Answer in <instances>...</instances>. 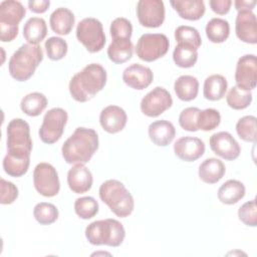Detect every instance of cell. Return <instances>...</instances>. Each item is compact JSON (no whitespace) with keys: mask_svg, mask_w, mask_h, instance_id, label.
<instances>
[{"mask_svg":"<svg viewBox=\"0 0 257 257\" xmlns=\"http://www.w3.org/2000/svg\"><path fill=\"white\" fill-rule=\"evenodd\" d=\"M98 149V136L93 128L79 126L64 142L61 153L67 164H86Z\"/></svg>","mask_w":257,"mask_h":257,"instance_id":"1","label":"cell"},{"mask_svg":"<svg viewBox=\"0 0 257 257\" xmlns=\"http://www.w3.org/2000/svg\"><path fill=\"white\" fill-rule=\"evenodd\" d=\"M106 78V71L100 64L90 63L72 76L69 93L74 100L85 102L104 87Z\"/></svg>","mask_w":257,"mask_h":257,"instance_id":"2","label":"cell"},{"mask_svg":"<svg viewBox=\"0 0 257 257\" xmlns=\"http://www.w3.org/2000/svg\"><path fill=\"white\" fill-rule=\"evenodd\" d=\"M43 59V51L39 45L22 44L10 57L8 71L17 81L28 80Z\"/></svg>","mask_w":257,"mask_h":257,"instance_id":"3","label":"cell"},{"mask_svg":"<svg viewBox=\"0 0 257 257\" xmlns=\"http://www.w3.org/2000/svg\"><path fill=\"white\" fill-rule=\"evenodd\" d=\"M99 198L108 206L110 211L117 217L130 216L135 208L132 194L124 185L117 180H107L99 187Z\"/></svg>","mask_w":257,"mask_h":257,"instance_id":"4","label":"cell"},{"mask_svg":"<svg viewBox=\"0 0 257 257\" xmlns=\"http://www.w3.org/2000/svg\"><path fill=\"white\" fill-rule=\"evenodd\" d=\"M85 237L92 245L117 247L124 240L125 230L122 224L115 219L97 220L85 228Z\"/></svg>","mask_w":257,"mask_h":257,"instance_id":"5","label":"cell"},{"mask_svg":"<svg viewBox=\"0 0 257 257\" xmlns=\"http://www.w3.org/2000/svg\"><path fill=\"white\" fill-rule=\"evenodd\" d=\"M31 151L32 140L28 122L22 118H13L7 125V154L30 158Z\"/></svg>","mask_w":257,"mask_h":257,"instance_id":"6","label":"cell"},{"mask_svg":"<svg viewBox=\"0 0 257 257\" xmlns=\"http://www.w3.org/2000/svg\"><path fill=\"white\" fill-rule=\"evenodd\" d=\"M26 9L19 1L5 0L0 3V39L10 42L18 34L19 23L24 18Z\"/></svg>","mask_w":257,"mask_h":257,"instance_id":"7","label":"cell"},{"mask_svg":"<svg viewBox=\"0 0 257 257\" xmlns=\"http://www.w3.org/2000/svg\"><path fill=\"white\" fill-rule=\"evenodd\" d=\"M77 40L90 53L100 51L105 44V35L102 24L93 17L83 18L76 27Z\"/></svg>","mask_w":257,"mask_h":257,"instance_id":"8","label":"cell"},{"mask_svg":"<svg viewBox=\"0 0 257 257\" xmlns=\"http://www.w3.org/2000/svg\"><path fill=\"white\" fill-rule=\"evenodd\" d=\"M170 41L163 33H145L136 46L138 57L146 62H153L165 56L169 50Z\"/></svg>","mask_w":257,"mask_h":257,"instance_id":"9","label":"cell"},{"mask_svg":"<svg viewBox=\"0 0 257 257\" xmlns=\"http://www.w3.org/2000/svg\"><path fill=\"white\" fill-rule=\"evenodd\" d=\"M68 119L67 112L61 107H53L49 109L39 128L38 135L44 144L52 145L56 143L62 136L64 127Z\"/></svg>","mask_w":257,"mask_h":257,"instance_id":"10","label":"cell"},{"mask_svg":"<svg viewBox=\"0 0 257 257\" xmlns=\"http://www.w3.org/2000/svg\"><path fill=\"white\" fill-rule=\"evenodd\" d=\"M35 190L44 197H54L59 193L60 182L56 169L48 163H39L33 171Z\"/></svg>","mask_w":257,"mask_h":257,"instance_id":"11","label":"cell"},{"mask_svg":"<svg viewBox=\"0 0 257 257\" xmlns=\"http://www.w3.org/2000/svg\"><path fill=\"white\" fill-rule=\"evenodd\" d=\"M173 104L170 92L161 86L153 88L141 100V110L149 117H157L169 109Z\"/></svg>","mask_w":257,"mask_h":257,"instance_id":"12","label":"cell"},{"mask_svg":"<svg viewBox=\"0 0 257 257\" xmlns=\"http://www.w3.org/2000/svg\"><path fill=\"white\" fill-rule=\"evenodd\" d=\"M137 16L142 26L158 28L165 21V5L161 0H140L137 4Z\"/></svg>","mask_w":257,"mask_h":257,"instance_id":"13","label":"cell"},{"mask_svg":"<svg viewBox=\"0 0 257 257\" xmlns=\"http://www.w3.org/2000/svg\"><path fill=\"white\" fill-rule=\"evenodd\" d=\"M257 80V59L254 54L241 56L236 64L235 81L238 87L245 90H252L256 87Z\"/></svg>","mask_w":257,"mask_h":257,"instance_id":"14","label":"cell"},{"mask_svg":"<svg viewBox=\"0 0 257 257\" xmlns=\"http://www.w3.org/2000/svg\"><path fill=\"white\" fill-rule=\"evenodd\" d=\"M211 150L219 157L227 161L236 160L241 153L238 142L228 132H219L210 137Z\"/></svg>","mask_w":257,"mask_h":257,"instance_id":"15","label":"cell"},{"mask_svg":"<svg viewBox=\"0 0 257 257\" xmlns=\"http://www.w3.org/2000/svg\"><path fill=\"white\" fill-rule=\"evenodd\" d=\"M174 153L182 161L194 162L205 153L204 142L195 137H182L174 144Z\"/></svg>","mask_w":257,"mask_h":257,"instance_id":"16","label":"cell"},{"mask_svg":"<svg viewBox=\"0 0 257 257\" xmlns=\"http://www.w3.org/2000/svg\"><path fill=\"white\" fill-rule=\"evenodd\" d=\"M235 32L241 41L249 44L257 43V20L252 11H238L235 21Z\"/></svg>","mask_w":257,"mask_h":257,"instance_id":"17","label":"cell"},{"mask_svg":"<svg viewBox=\"0 0 257 257\" xmlns=\"http://www.w3.org/2000/svg\"><path fill=\"white\" fill-rule=\"evenodd\" d=\"M154 79V73L150 67L140 63H133L122 72V80L130 87L143 90L147 88Z\"/></svg>","mask_w":257,"mask_h":257,"instance_id":"18","label":"cell"},{"mask_svg":"<svg viewBox=\"0 0 257 257\" xmlns=\"http://www.w3.org/2000/svg\"><path fill=\"white\" fill-rule=\"evenodd\" d=\"M126 121V112L123 108L117 105H107L99 114L100 125L108 134H116L122 131Z\"/></svg>","mask_w":257,"mask_h":257,"instance_id":"19","label":"cell"},{"mask_svg":"<svg viewBox=\"0 0 257 257\" xmlns=\"http://www.w3.org/2000/svg\"><path fill=\"white\" fill-rule=\"evenodd\" d=\"M93 182L91 172L83 165L76 164L67 173V184L75 194H83L91 189Z\"/></svg>","mask_w":257,"mask_h":257,"instance_id":"20","label":"cell"},{"mask_svg":"<svg viewBox=\"0 0 257 257\" xmlns=\"http://www.w3.org/2000/svg\"><path fill=\"white\" fill-rule=\"evenodd\" d=\"M149 137L150 140L159 147H167L170 145L175 136L176 130L174 124L166 119L156 120L149 125Z\"/></svg>","mask_w":257,"mask_h":257,"instance_id":"21","label":"cell"},{"mask_svg":"<svg viewBox=\"0 0 257 257\" xmlns=\"http://www.w3.org/2000/svg\"><path fill=\"white\" fill-rule=\"evenodd\" d=\"M170 4L181 18L190 21L201 19L206 11L202 0H176L170 1Z\"/></svg>","mask_w":257,"mask_h":257,"instance_id":"22","label":"cell"},{"mask_svg":"<svg viewBox=\"0 0 257 257\" xmlns=\"http://www.w3.org/2000/svg\"><path fill=\"white\" fill-rule=\"evenodd\" d=\"M75 17L72 11L67 8L59 7L55 9L49 18L50 28L59 35H67L71 32L74 25Z\"/></svg>","mask_w":257,"mask_h":257,"instance_id":"23","label":"cell"},{"mask_svg":"<svg viewBox=\"0 0 257 257\" xmlns=\"http://www.w3.org/2000/svg\"><path fill=\"white\" fill-rule=\"evenodd\" d=\"M226 168L222 161L216 158L206 159L199 166V177L206 184H216L225 175Z\"/></svg>","mask_w":257,"mask_h":257,"instance_id":"24","label":"cell"},{"mask_svg":"<svg viewBox=\"0 0 257 257\" xmlns=\"http://www.w3.org/2000/svg\"><path fill=\"white\" fill-rule=\"evenodd\" d=\"M245 186L238 180L226 181L218 190V199L225 205H233L245 196Z\"/></svg>","mask_w":257,"mask_h":257,"instance_id":"25","label":"cell"},{"mask_svg":"<svg viewBox=\"0 0 257 257\" xmlns=\"http://www.w3.org/2000/svg\"><path fill=\"white\" fill-rule=\"evenodd\" d=\"M134 53V46L131 39L116 38L112 39L107 48V56L110 61L121 64L130 60Z\"/></svg>","mask_w":257,"mask_h":257,"instance_id":"26","label":"cell"},{"mask_svg":"<svg viewBox=\"0 0 257 257\" xmlns=\"http://www.w3.org/2000/svg\"><path fill=\"white\" fill-rule=\"evenodd\" d=\"M228 88V82L226 78L221 74H212L208 76L204 81L203 94L208 100L216 101L225 96Z\"/></svg>","mask_w":257,"mask_h":257,"instance_id":"27","label":"cell"},{"mask_svg":"<svg viewBox=\"0 0 257 257\" xmlns=\"http://www.w3.org/2000/svg\"><path fill=\"white\" fill-rule=\"evenodd\" d=\"M47 35V26L43 18L31 17L23 27V36L25 40L32 45H38Z\"/></svg>","mask_w":257,"mask_h":257,"instance_id":"28","label":"cell"},{"mask_svg":"<svg viewBox=\"0 0 257 257\" xmlns=\"http://www.w3.org/2000/svg\"><path fill=\"white\" fill-rule=\"evenodd\" d=\"M174 89L178 98L183 101H191L198 95L199 81L195 76L181 75L175 80Z\"/></svg>","mask_w":257,"mask_h":257,"instance_id":"29","label":"cell"},{"mask_svg":"<svg viewBox=\"0 0 257 257\" xmlns=\"http://www.w3.org/2000/svg\"><path fill=\"white\" fill-rule=\"evenodd\" d=\"M173 59L179 67H193L198 60V49L189 44L178 43L173 51Z\"/></svg>","mask_w":257,"mask_h":257,"instance_id":"30","label":"cell"},{"mask_svg":"<svg viewBox=\"0 0 257 257\" xmlns=\"http://www.w3.org/2000/svg\"><path fill=\"white\" fill-rule=\"evenodd\" d=\"M47 106V98L43 93L31 92L26 94L20 102L21 110L29 116L39 115Z\"/></svg>","mask_w":257,"mask_h":257,"instance_id":"31","label":"cell"},{"mask_svg":"<svg viewBox=\"0 0 257 257\" xmlns=\"http://www.w3.org/2000/svg\"><path fill=\"white\" fill-rule=\"evenodd\" d=\"M206 35L213 43H222L230 34L229 22L222 18H212L206 25Z\"/></svg>","mask_w":257,"mask_h":257,"instance_id":"32","label":"cell"},{"mask_svg":"<svg viewBox=\"0 0 257 257\" xmlns=\"http://www.w3.org/2000/svg\"><path fill=\"white\" fill-rule=\"evenodd\" d=\"M30 158H21L6 154L3 159L4 172L13 178H19L25 175L29 169Z\"/></svg>","mask_w":257,"mask_h":257,"instance_id":"33","label":"cell"},{"mask_svg":"<svg viewBox=\"0 0 257 257\" xmlns=\"http://www.w3.org/2000/svg\"><path fill=\"white\" fill-rule=\"evenodd\" d=\"M227 104L236 110L247 108L252 101V92L245 90L237 85L230 88L226 95Z\"/></svg>","mask_w":257,"mask_h":257,"instance_id":"34","label":"cell"},{"mask_svg":"<svg viewBox=\"0 0 257 257\" xmlns=\"http://www.w3.org/2000/svg\"><path fill=\"white\" fill-rule=\"evenodd\" d=\"M58 209L51 203L40 202L33 209V216L40 225H50L58 219Z\"/></svg>","mask_w":257,"mask_h":257,"instance_id":"35","label":"cell"},{"mask_svg":"<svg viewBox=\"0 0 257 257\" xmlns=\"http://www.w3.org/2000/svg\"><path fill=\"white\" fill-rule=\"evenodd\" d=\"M256 117L254 115H245L236 123V132L239 138L245 142L255 143L257 138Z\"/></svg>","mask_w":257,"mask_h":257,"instance_id":"36","label":"cell"},{"mask_svg":"<svg viewBox=\"0 0 257 257\" xmlns=\"http://www.w3.org/2000/svg\"><path fill=\"white\" fill-rule=\"evenodd\" d=\"M175 39L178 43L189 44L198 49L202 44V38L199 31L188 25H181L175 30Z\"/></svg>","mask_w":257,"mask_h":257,"instance_id":"37","label":"cell"},{"mask_svg":"<svg viewBox=\"0 0 257 257\" xmlns=\"http://www.w3.org/2000/svg\"><path fill=\"white\" fill-rule=\"evenodd\" d=\"M221 122V114L215 108L200 109L197 118L198 130L209 132L215 130Z\"/></svg>","mask_w":257,"mask_h":257,"instance_id":"38","label":"cell"},{"mask_svg":"<svg viewBox=\"0 0 257 257\" xmlns=\"http://www.w3.org/2000/svg\"><path fill=\"white\" fill-rule=\"evenodd\" d=\"M74 211L79 218L88 220L98 213V203L92 197H81L75 200Z\"/></svg>","mask_w":257,"mask_h":257,"instance_id":"39","label":"cell"},{"mask_svg":"<svg viewBox=\"0 0 257 257\" xmlns=\"http://www.w3.org/2000/svg\"><path fill=\"white\" fill-rule=\"evenodd\" d=\"M44 46H45V50L48 58L53 61L62 59L66 55L67 49H68L66 41L61 37H57V36L49 37L45 41Z\"/></svg>","mask_w":257,"mask_h":257,"instance_id":"40","label":"cell"},{"mask_svg":"<svg viewBox=\"0 0 257 257\" xmlns=\"http://www.w3.org/2000/svg\"><path fill=\"white\" fill-rule=\"evenodd\" d=\"M109 32L112 39H116V38L131 39L133 34V25L128 19L123 17H118L111 22Z\"/></svg>","mask_w":257,"mask_h":257,"instance_id":"41","label":"cell"},{"mask_svg":"<svg viewBox=\"0 0 257 257\" xmlns=\"http://www.w3.org/2000/svg\"><path fill=\"white\" fill-rule=\"evenodd\" d=\"M200 108L195 106L186 107L183 109L179 115V124L180 126L187 132H197V118Z\"/></svg>","mask_w":257,"mask_h":257,"instance_id":"42","label":"cell"},{"mask_svg":"<svg viewBox=\"0 0 257 257\" xmlns=\"http://www.w3.org/2000/svg\"><path fill=\"white\" fill-rule=\"evenodd\" d=\"M239 220L247 226L256 227L257 226V207L256 200L253 199L244 203L238 210Z\"/></svg>","mask_w":257,"mask_h":257,"instance_id":"43","label":"cell"},{"mask_svg":"<svg viewBox=\"0 0 257 257\" xmlns=\"http://www.w3.org/2000/svg\"><path fill=\"white\" fill-rule=\"evenodd\" d=\"M1 186V197L0 203L2 205L12 204L18 198V188L11 182H8L1 178L0 180Z\"/></svg>","mask_w":257,"mask_h":257,"instance_id":"44","label":"cell"},{"mask_svg":"<svg viewBox=\"0 0 257 257\" xmlns=\"http://www.w3.org/2000/svg\"><path fill=\"white\" fill-rule=\"evenodd\" d=\"M209 5L213 12L219 15H225L230 11L232 1L231 0H210Z\"/></svg>","mask_w":257,"mask_h":257,"instance_id":"45","label":"cell"},{"mask_svg":"<svg viewBox=\"0 0 257 257\" xmlns=\"http://www.w3.org/2000/svg\"><path fill=\"white\" fill-rule=\"evenodd\" d=\"M50 5L49 0H40V1H35V0H30L28 1V8L30 11L33 13H44Z\"/></svg>","mask_w":257,"mask_h":257,"instance_id":"46","label":"cell"},{"mask_svg":"<svg viewBox=\"0 0 257 257\" xmlns=\"http://www.w3.org/2000/svg\"><path fill=\"white\" fill-rule=\"evenodd\" d=\"M234 5H235L236 10H238V11H241V10H250V11H252V9L256 5V1L255 0H253V1L236 0L234 2Z\"/></svg>","mask_w":257,"mask_h":257,"instance_id":"47","label":"cell"}]
</instances>
